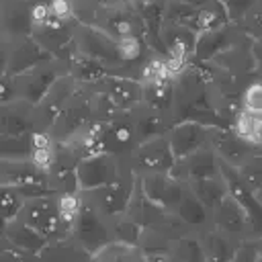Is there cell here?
Masks as SVG:
<instances>
[{"instance_id": "obj_30", "label": "cell", "mask_w": 262, "mask_h": 262, "mask_svg": "<svg viewBox=\"0 0 262 262\" xmlns=\"http://www.w3.org/2000/svg\"><path fill=\"white\" fill-rule=\"evenodd\" d=\"M229 129L248 145L254 149V154L262 151V115L237 111L229 123Z\"/></svg>"}, {"instance_id": "obj_7", "label": "cell", "mask_w": 262, "mask_h": 262, "mask_svg": "<svg viewBox=\"0 0 262 262\" xmlns=\"http://www.w3.org/2000/svg\"><path fill=\"white\" fill-rule=\"evenodd\" d=\"M72 43H74V49L78 53L92 57V59L100 61L102 66H106L108 70H113L115 74L123 76V66H121L119 55H117V43H115V39H111L100 29L86 25V23H76Z\"/></svg>"}, {"instance_id": "obj_49", "label": "cell", "mask_w": 262, "mask_h": 262, "mask_svg": "<svg viewBox=\"0 0 262 262\" xmlns=\"http://www.w3.org/2000/svg\"><path fill=\"white\" fill-rule=\"evenodd\" d=\"M8 45L10 41L0 35V76L6 74V57H8Z\"/></svg>"}, {"instance_id": "obj_54", "label": "cell", "mask_w": 262, "mask_h": 262, "mask_svg": "<svg viewBox=\"0 0 262 262\" xmlns=\"http://www.w3.org/2000/svg\"><path fill=\"white\" fill-rule=\"evenodd\" d=\"M256 262H262V258H260V256H258V258H256Z\"/></svg>"}, {"instance_id": "obj_3", "label": "cell", "mask_w": 262, "mask_h": 262, "mask_svg": "<svg viewBox=\"0 0 262 262\" xmlns=\"http://www.w3.org/2000/svg\"><path fill=\"white\" fill-rule=\"evenodd\" d=\"M70 235L92 256L100 252L104 246L113 242V231H111V217L102 215L84 194L80 203V211L76 221L70 227Z\"/></svg>"}, {"instance_id": "obj_33", "label": "cell", "mask_w": 262, "mask_h": 262, "mask_svg": "<svg viewBox=\"0 0 262 262\" xmlns=\"http://www.w3.org/2000/svg\"><path fill=\"white\" fill-rule=\"evenodd\" d=\"M192 194L209 209H213L219 201H223L227 196V186H225V180L221 176V172L217 176H209V178H201V180H192L188 182Z\"/></svg>"}, {"instance_id": "obj_36", "label": "cell", "mask_w": 262, "mask_h": 262, "mask_svg": "<svg viewBox=\"0 0 262 262\" xmlns=\"http://www.w3.org/2000/svg\"><path fill=\"white\" fill-rule=\"evenodd\" d=\"M29 154H31V133L0 135V160L4 162L29 160Z\"/></svg>"}, {"instance_id": "obj_2", "label": "cell", "mask_w": 262, "mask_h": 262, "mask_svg": "<svg viewBox=\"0 0 262 262\" xmlns=\"http://www.w3.org/2000/svg\"><path fill=\"white\" fill-rule=\"evenodd\" d=\"M92 113H90V100H88V88L78 86L76 94L70 98V102L61 108V113L53 119L47 133L55 143H68L76 141L84 135V131L92 125Z\"/></svg>"}, {"instance_id": "obj_21", "label": "cell", "mask_w": 262, "mask_h": 262, "mask_svg": "<svg viewBox=\"0 0 262 262\" xmlns=\"http://www.w3.org/2000/svg\"><path fill=\"white\" fill-rule=\"evenodd\" d=\"M59 59L66 61L68 74L76 80L78 86H94V84H98L102 78L115 74L113 70H108L106 66H102L100 61L78 53V51L74 49V43H70V47L63 51V55H61Z\"/></svg>"}, {"instance_id": "obj_39", "label": "cell", "mask_w": 262, "mask_h": 262, "mask_svg": "<svg viewBox=\"0 0 262 262\" xmlns=\"http://www.w3.org/2000/svg\"><path fill=\"white\" fill-rule=\"evenodd\" d=\"M25 201L27 199L23 196V192L16 186H12V184H0V217H4L6 221L14 219L20 213Z\"/></svg>"}, {"instance_id": "obj_37", "label": "cell", "mask_w": 262, "mask_h": 262, "mask_svg": "<svg viewBox=\"0 0 262 262\" xmlns=\"http://www.w3.org/2000/svg\"><path fill=\"white\" fill-rule=\"evenodd\" d=\"M111 231H113V242L127 244V246H137L139 235H141L143 229L127 213H121V215L111 217Z\"/></svg>"}, {"instance_id": "obj_40", "label": "cell", "mask_w": 262, "mask_h": 262, "mask_svg": "<svg viewBox=\"0 0 262 262\" xmlns=\"http://www.w3.org/2000/svg\"><path fill=\"white\" fill-rule=\"evenodd\" d=\"M55 196H57V213H59V219H61L63 227L70 233V227L76 221L78 211H80L82 192L80 190L78 192H61V194H55Z\"/></svg>"}, {"instance_id": "obj_15", "label": "cell", "mask_w": 262, "mask_h": 262, "mask_svg": "<svg viewBox=\"0 0 262 262\" xmlns=\"http://www.w3.org/2000/svg\"><path fill=\"white\" fill-rule=\"evenodd\" d=\"M209 225L237 242L252 239L248 219H246L242 207L229 196V192L223 201H219L213 209H209Z\"/></svg>"}, {"instance_id": "obj_46", "label": "cell", "mask_w": 262, "mask_h": 262, "mask_svg": "<svg viewBox=\"0 0 262 262\" xmlns=\"http://www.w3.org/2000/svg\"><path fill=\"white\" fill-rule=\"evenodd\" d=\"M219 2L225 6L227 16H229V23H237L244 16V12L252 6L254 0H219Z\"/></svg>"}, {"instance_id": "obj_53", "label": "cell", "mask_w": 262, "mask_h": 262, "mask_svg": "<svg viewBox=\"0 0 262 262\" xmlns=\"http://www.w3.org/2000/svg\"><path fill=\"white\" fill-rule=\"evenodd\" d=\"M4 227H6V219L0 217V237H2V233H4Z\"/></svg>"}, {"instance_id": "obj_4", "label": "cell", "mask_w": 262, "mask_h": 262, "mask_svg": "<svg viewBox=\"0 0 262 262\" xmlns=\"http://www.w3.org/2000/svg\"><path fill=\"white\" fill-rule=\"evenodd\" d=\"M121 160H123L125 168L131 170L133 176H137V178L147 176V174H166V172H170V168L176 162L166 135L141 141L133 151H129Z\"/></svg>"}, {"instance_id": "obj_41", "label": "cell", "mask_w": 262, "mask_h": 262, "mask_svg": "<svg viewBox=\"0 0 262 262\" xmlns=\"http://www.w3.org/2000/svg\"><path fill=\"white\" fill-rule=\"evenodd\" d=\"M233 25L248 37L260 39L262 37V0H254L252 6L244 12V16Z\"/></svg>"}, {"instance_id": "obj_38", "label": "cell", "mask_w": 262, "mask_h": 262, "mask_svg": "<svg viewBox=\"0 0 262 262\" xmlns=\"http://www.w3.org/2000/svg\"><path fill=\"white\" fill-rule=\"evenodd\" d=\"M239 111L262 115V78L252 74L239 94Z\"/></svg>"}, {"instance_id": "obj_44", "label": "cell", "mask_w": 262, "mask_h": 262, "mask_svg": "<svg viewBox=\"0 0 262 262\" xmlns=\"http://www.w3.org/2000/svg\"><path fill=\"white\" fill-rule=\"evenodd\" d=\"M0 262H37L35 254H29L25 250L14 248L4 237H0Z\"/></svg>"}, {"instance_id": "obj_1", "label": "cell", "mask_w": 262, "mask_h": 262, "mask_svg": "<svg viewBox=\"0 0 262 262\" xmlns=\"http://www.w3.org/2000/svg\"><path fill=\"white\" fill-rule=\"evenodd\" d=\"M207 76V102L209 108L215 111L221 119L231 123L233 115L239 111V94L246 84L244 76H235L229 72H221L209 66H201Z\"/></svg>"}, {"instance_id": "obj_24", "label": "cell", "mask_w": 262, "mask_h": 262, "mask_svg": "<svg viewBox=\"0 0 262 262\" xmlns=\"http://www.w3.org/2000/svg\"><path fill=\"white\" fill-rule=\"evenodd\" d=\"M196 235H199V244H201L205 262H229L231 256L235 254L237 246L242 244V242L221 233L219 229H213L211 225L196 231Z\"/></svg>"}, {"instance_id": "obj_18", "label": "cell", "mask_w": 262, "mask_h": 262, "mask_svg": "<svg viewBox=\"0 0 262 262\" xmlns=\"http://www.w3.org/2000/svg\"><path fill=\"white\" fill-rule=\"evenodd\" d=\"M31 2L29 0H0V35L16 41L31 35Z\"/></svg>"}, {"instance_id": "obj_12", "label": "cell", "mask_w": 262, "mask_h": 262, "mask_svg": "<svg viewBox=\"0 0 262 262\" xmlns=\"http://www.w3.org/2000/svg\"><path fill=\"white\" fill-rule=\"evenodd\" d=\"M221 176L225 180L229 196L242 207V211H244V215L248 219V225H250V231H252V239L260 237L262 235V205H260V201L244 184V180L239 178L235 168H231L227 164H221Z\"/></svg>"}, {"instance_id": "obj_32", "label": "cell", "mask_w": 262, "mask_h": 262, "mask_svg": "<svg viewBox=\"0 0 262 262\" xmlns=\"http://www.w3.org/2000/svg\"><path fill=\"white\" fill-rule=\"evenodd\" d=\"M29 162L49 174L53 162H55V141L51 139V135L47 131H33L31 133V154H29Z\"/></svg>"}, {"instance_id": "obj_29", "label": "cell", "mask_w": 262, "mask_h": 262, "mask_svg": "<svg viewBox=\"0 0 262 262\" xmlns=\"http://www.w3.org/2000/svg\"><path fill=\"white\" fill-rule=\"evenodd\" d=\"M2 237H4L8 244H12L14 248L25 250V252H29V254H37V252L47 244V242H45L35 229H31L18 215H16L14 219L6 221V227H4Z\"/></svg>"}, {"instance_id": "obj_25", "label": "cell", "mask_w": 262, "mask_h": 262, "mask_svg": "<svg viewBox=\"0 0 262 262\" xmlns=\"http://www.w3.org/2000/svg\"><path fill=\"white\" fill-rule=\"evenodd\" d=\"M37 262H92V254L86 252L70 233L47 242L37 254H35Z\"/></svg>"}, {"instance_id": "obj_45", "label": "cell", "mask_w": 262, "mask_h": 262, "mask_svg": "<svg viewBox=\"0 0 262 262\" xmlns=\"http://www.w3.org/2000/svg\"><path fill=\"white\" fill-rule=\"evenodd\" d=\"M53 18H51V12H49V2H33L31 4V31L35 29H41L45 25H49Z\"/></svg>"}, {"instance_id": "obj_16", "label": "cell", "mask_w": 262, "mask_h": 262, "mask_svg": "<svg viewBox=\"0 0 262 262\" xmlns=\"http://www.w3.org/2000/svg\"><path fill=\"white\" fill-rule=\"evenodd\" d=\"M219 172H221V162L215 156V151L211 147H201V149H196L184 158H178L168 174L172 178L188 184L192 180L217 176Z\"/></svg>"}, {"instance_id": "obj_42", "label": "cell", "mask_w": 262, "mask_h": 262, "mask_svg": "<svg viewBox=\"0 0 262 262\" xmlns=\"http://www.w3.org/2000/svg\"><path fill=\"white\" fill-rule=\"evenodd\" d=\"M239 178L244 180V184L254 192L256 188L262 186V154H254L250 156L239 168H235Z\"/></svg>"}, {"instance_id": "obj_57", "label": "cell", "mask_w": 262, "mask_h": 262, "mask_svg": "<svg viewBox=\"0 0 262 262\" xmlns=\"http://www.w3.org/2000/svg\"><path fill=\"white\" fill-rule=\"evenodd\" d=\"M174 262H176V260H174Z\"/></svg>"}, {"instance_id": "obj_26", "label": "cell", "mask_w": 262, "mask_h": 262, "mask_svg": "<svg viewBox=\"0 0 262 262\" xmlns=\"http://www.w3.org/2000/svg\"><path fill=\"white\" fill-rule=\"evenodd\" d=\"M33 131V104L25 100L0 104V135H23Z\"/></svg>"}, {"instance_id": "obj_43", "label": "cell", "mask_w": 262, "mask_h": 262, "mask_svg": "<svg viewBox=\"0 0 262 262\" xmlns=\"http://www.w3.org/2000/svg\"><path fill=\"white\" fill-rule=\"evenodd\" d=\"M49 12L57 23H78L74 0H49Z\"/></svg>"}, {"instance_id": "obj_19", "label": "cell", "mask_w": 262, "mask_h": 262, "mask_svg": "<svg viewBox=\"0 0 262 262\" xmlns=\"http://www.w3.org/2000/svg\"><path fill=\"white\" fill-rule=\"evenodd\" d=\"M209 147L215 151L221 164L231 168H239L250 156H254V149L248 147L229 127H213Z\"/></svg>"}, {"instance_id": "obj_6", "label": "cell", "mask_w": 262, "mask_h": 262, "mask_svg": "<svg viewBox=\"0 0 262 262\" xmlns=\"http://www.w3.org/2000/svg\"><path fill=\"white\" fill-rule=\"evenodd\" d=\"M63 74H68L66 61L59 57H51V59H47V61L18 74V76H12L14 84H16L18 100H25V102L35 106L49 92V88L55 84V80L61 78Z\"/></svg>"}, {"instance_id": "obj_34", "label": "cell", "mask_w": 262, "mask_h": 262, "mask_svg": "<svg viewBox=\"0 0 262 262\" xmlns=\"http://www.w3.org/2000/svg\"><path fill=\"white\" fill-rule=\"evenodd\" d=\"M170 254L176 262H205L196 231L184 233L170 242Z\"/></svg>"}, {"instance_id": "obj_14", "label": "cell", "mask_w": 262, "mask_h": 262, "mask_svg": "<svg viewBox=\"0 0 262 262\" xmlns=\"http://www.w3.org/2000/svg\"><path fill=\"white\" fill-rule=\"evenodd\" d=\"M211 129L213 127H207L199 121H192V119H182V121H176L170 131L166 133L168 137V143H170V149L174 154V158H184L201 147H209V141H211Z\"/></svg>"}, {"instance_id": "obj_47", "label": "cell", "mask_w": 262, "mask_h": 262, "mask_svg": "<svg viewBox=\"0 0 262 262\" xmlns=\"http://www.w3.org/2000/svg\"><path fill=\"white\" fill-rule=\"evenodd\" d=\"M14 100H18L14 78L8 76V74H2L0 76V104H8V102H14Z\"/></svg>"}, {"instance_id": "obj_20", "label": "cell", "mask_w": 262, "mask_h": 262, "mask_svg": "<svg viewBox=\"0 0 262 262\" xmlns=\"http://www.w3.org/2000/svg\"><path fill=\"white\" fill-rule=\"evenodd\" d=\"M160 45H162L164 55H176V57L192 61L196 33L182 23L164 18V23L160 27Z\"/></svg>"}, {"instance_id": "obj_51", "label": "cell", "mask_w": 262, "mask_h": 262, "mask_svg": "<svg viewBox=\"0 0 262 262\" xmlns=\"http://www.w3.org/2000/svg\"><path fill=\"white\" fill-rule=\"evenodd\" d=\"M178 2H184V4H190V6H201V4H205V2H209V0H178Z\"/></svg>"}, {"instance_id": "obj_17", "label": "cell", "mask_w": 262, "mask_h": 262, "mask_svg": "<svg viewBox=\"0 0 262 262\" xmlns=\"http://www.w3.org/2000/svg\"><path fill=\"white\" fill-rule=\"evenodd\" d=\"M53 55L49 51H45L31 35L10 41L8 45V57H6V74L8 76H18L47 59H51Z\"/></svg>"}, {"instance_id": "obj_5", "label": "cell", "mask_w": 262, "mask_h": 262, "mask_svg": "<svg viewBox=\"0 0 262 262\" xmlns=\"http://www.w3.org/2000/svg\"><path fill=\"white\" fill-rule=\"evenodd\" d=\"M18 217L31 229H35L45 242H53V239H59V237L68 235V229L63 227V223L59 219L57 196L53 192L27 199Z\"/></svg>"}, {"instance_id": "obj_50", "label": "cell", "mask_w": 262, "mask_h": 262, "mask_svg": "<svg viewBox=\"0 0 262 262\" xmlns=\"http://www.w3.org/2000/svg\"><path fill=\"white\" fill-rule=\"evenodd\" d=\"M252 53H254V59H256V68L262 66V37L252 41Z\"/></svg>"}, {"instance_id": "obj_8", "label": "cell", "mask_w": 262, "mask_h": 262, "mask_svg": "<svg viewBox=\"0 0 262 262\" xmlns=\"http://www.w3.org/2000/svg\"><path fill=\"white\" fill-rule=\"evenodd\" d=\"M135 184H137V176H133L131 170L125 168L123 164V172L108 184L104 186H98L94 190H86L82 192L102 215L106 217H115V215H121L127 211V205L133 196V190H135Z\"/></svg>"}, {"instance_id": "obj_13", "label": "cell", "mask_w": 262, "mask_h": 262, "mask_svg": "<svg viewBox=\"0 0 262 262\" xmlns=\"http://www.w3.org/2000/svg\"><path fill=\"white\" fill-rule=\"evenodd\" d=\"M96 92H100L113 106L115 111H133L137 104H141V84L131 78V76H121V74H111L102 78L98 84L90 86Z\"/></svg>"}, {"instance_id": "obj_28", "label": "cell", "mask_w": 262, "mask_h": 262, "mask_svg": "<svg viewBox=\"0 0 262 262\" xmlns=\"http://www.w3.org/2000/svg\"><path fill=\"white\" fill-rule=\"evenodd\" d=\"M227 23H229V16H227L225 6L219 0H209V2H205L201 6H196L192 16L184 25L190 27L196 35H201V33H207V31L219 29V27H223Z\"/></svg>"}, {"instance_id": "obj_22", "label": "cell", "mask_w": 262, "mask_h": 262, "mask_svg": "<svg viewBox=\"0 0 262 262\" xmlns=\"http://www.w3.org/2000/svg\"><path fill=\"white\" fill-rule=\"evenodd\" d=\"M239 29L233 23H227L219 29L207 31L196 35V45H194V53H192V63L203 66L207 61H211L217 53H221L235 37H237Z\"/></svg>"}, {"instance_id": "obj_9", "label": "cell", "mask_w": 262, "mask_h": 262, "mask_svg": "<svg viewBox=\"0 0 262 262\" xmlns=\"http://www.w3.org/2000/svg\"><path fill=\"white\" fill-rule=\"evenodd\" d=\"M123 172V160L113 154H88L76 164V180L78 190H94L113 182Z\"/></svg>"}, {"instance_id": "obj_31", "label": "cell", "mask_w": 262, "mask_h": 262, "mask_svg": "<svg viewBox=\"0 0 262 262\" xmlns=\"http://www.w3.org/2000/svg\"><path fill=\"white\" fill-rule=\"evenodd\" d=\"M141 104L172 115V102H174V80H156L141 84Z\"/></svg>"}, {"instance_id": "obj_52", "label": "cell", "mask_w": 262, "mask_h": 262, "mask_svg": "<svg viewBox=\"0 0 262 262\" xmlns=\"http://www.w3.org/2000/svg\"><path fill=\"white\" fill-rule=\"evenodd\" d=\"M254 194H256V199H258V201H260V205H262V186H260V188H256V190H254Z\"/></svg>"}, {"instance_id": "obj_48", "label": "cell", "mask_w": 262, "mask_h": 262, "mask_svg": "<svg viewBox=\"0 0 262 262\" xmlns=\"http://www.w3.org/2000/svg\"><path fill=\"white\" fill-rule=\"evenodd\" d=\"M258 254H256V248H254V242L252 239H246L237 246L235 254L231 256L229 262H256Z\"/></svg>"}, {"instance_id": "obj_23", "label": "cell", "mask_w": 262, "mask_h": 262, "mask_svg": "<svg viewBox=\"0 0 262 262\" xmlns=\"http://www.w3.org/2000/svg\"><path fill=\"white\" fill-rule=\"evenodd\" d=\"M131 115H133L139 143L154 139V137H160V135H166L170 131V127L174 125V119L170 113H160V111H154L145 104H137L131 111Z\"/></svg>"}, {"instance_id": "obj_35", "label": "cell", "mask_w": 262, "mask_h": 262, "mask_svg": "<svg viewBox=\"0 0 262 262\" xmlns=\"http://www.w3.org/2000/svg\"><path fill=\"white\" fill-rule=\"evenodd\" d=\"M92 262H145V260L137 246L111 242L108 246H104L100 252L92 256Z\"/></svg>"}, {"instance_id": "obj_27", "label": "cell", "mask_w": 262, "mask_h": 262, "mask_svg": "<svg viewBox=\"0 0 262 262\" xmlns=\"http://www.w3.org/2000/svg\"><path fill=\"white\" fill-rule=\"evenodd\" d=\"M74 27H76V23H57V20H51L49 25L31 31V37L45 51H49L53 57H61L63 51L70 47V43L74 39Z\"/></svg>"}, {"instance_id": "obj_11", "label": "cell", "mask_w": 262, "mask_h": 262, "mask_svg": "<svg viewBox=\"0 0 262 262\" xmlns=\"http://www.w3.org/2000/svg\"><path fill=\"white\" fill-rule=\"evenodd\" d=\"M252 41H254L252 37H248L246 33L239 31L237 37L221 53H217L211 61H207L203 66L248 78L256 70V59H254V53H252Z\"/></svg>"}, {"instance_id": "obj_56", "label": "cell", "mask_w": 262, "mask_h": 262, "mask_svg": "<svg viewBox=\"0 0 262 262\" xmlns=\"http://www.w3.org/2000/svg\"><path fill=\"white\" fill-rule=\"evenodd\" d=\"M260 154H262V151H260Z\"/></svg>"}, {"instance_id": "obj_10", "label": "cell", "mask_w": 262, "mask_h": 262, "mask_svg": "<svg viewBox=\"0 0 262 262\" xmlns=\"http://www.w3.org/2000/svg\"><path fill=\"white\" fill-rule=\"evenodd\" d=\"M78 84L70 74H63L55 80V84L49 88V92L33 106V123L35 131H47L53 119L61 113V108L70 102V98L76 94Z\"/></svg>"}, {"instance_id": "obj_55", "label": "cell", "mask_w": 262, "mask_h": 262, "mask_svg": "<svg viewBox=\"0 0 262 262\" xmlns=\"http://www.w3.org/2000/svg\"><path fill=\"white\" fill-rule=\"evenodd\" d=\"M127 2H129V4H133V2H135V0H127Z\"/></svg>"}]
</instances>
